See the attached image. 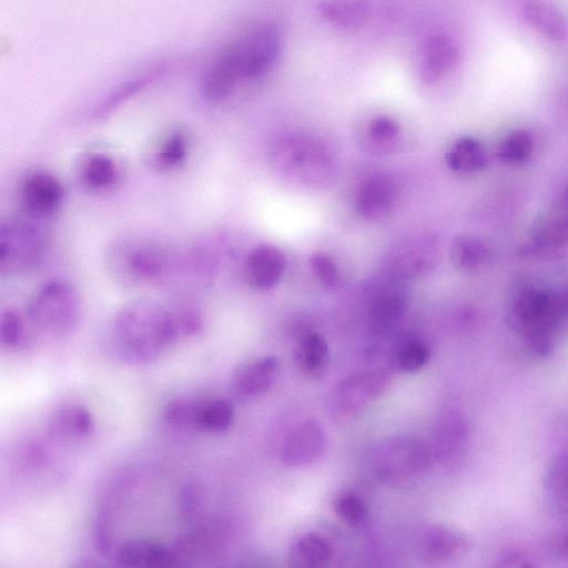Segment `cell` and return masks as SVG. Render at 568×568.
Listing matches in <instances>:
<instances>
[{"label":"cell","mask_w":568,"mask_h":568,"mask_svg":"<svg viewBox=\"0 0 568 568\" xmlns=\"http://www.w3.org/2000/svg\"><path fill=\"white\" fill-rule=\"evenodd\" d=\"M112 333L121 356L136 364L154 361L180 337L173 308L149 298L119 308Z\"/></svg>","instance_id":"cell-1"},{"label":"cell","mask_w":568,"mask_h":568,"mask_svg":"<svg viewBox=\"0 0 568 568\" xmlns=\"http://www.w3.org/2000/svg\"><path fill=\"white\" fill-rule=\"evenodd\" d=\"M566 315L561 296L541 286L527 285L515 295L508 322L527 349L542 357L551 353Z\"/></svg>","instance_id":"cell-2"},{"label":"cell","mask_w":568,"mask_h":568,"mask_svg":"<svg viewBox=\"0 0 568 568\" xmlns=\"http://www.w3.org/2000/svg\"><path fill=\"white\" fill-rule=\"evenodd\" d=\"M171 262L170 252L158 241L143 235H124L108 246L104 263L116 285L140 290L163 280Z\"/></svg>","instance_id":"cell-3"},{"label":"cell","mask_w":568,"mask_h":568,"mask_svg":"<svg viewBox=\"0 0 568 568\" xmlns=\"http://www.w3.org/2000/svg\"><path fill=\"white\" fill-rule=\"evenodd\" d=\"M23 312L32 328L51 336H63L78 324L79 295L68 281L51 278L32 292Z\"/></svg>","instance_id":"cell-4"},{"label":"cell","mask_w":568,"mask_h":568,"mask_svg":"<svg viewBox=\"0 0 568 568\" xmlns=\"http://www.w3.org/2000/svg\"><path fill=\"white\" fill-rule=\"evenodd\" d=\"M434 462L429 444L407 436L386 439L373 457L377 478L390 486H405L418 480Z\"/></svg>","instance_id":"cell-5"},{"label":"cell","mask_w":568,"mask_h":568,"mask_svg":"<svg viewBox=\"0 0 568 568\" xmlns=\"http://www.w3.org/2000/svg\"><path fill=\"white\" fill-rule=\"evenodd\" d=\"M45 235L34 219L9 216L0 223V271L2 275L24 274L42 261Z\"/></svg>","instance_id":"cell-6"},{"label":"cell","mask_w":568,"mask_h":568,"mask_svg":"<svg viewBox=\"0 0 568 568\" xmlns=\"http://www.w3.org/2000/svg\"><path fill=\"white\" fill-rule=\"evenodd\" d=\"M389 384V374L381 368L362 369L348 375L332 394V414L342 420L361 416L386 392Z\"/></svg>","instance_id":"cell-7"},{"label":"cell","mask_w":568,"mask_h":568,"mask_svg":"<svg viewBox=\"0 0 568 568\" xmlns=\"http://www.w3.org/2000/svg\"><path fill=\"white\" fill-rule=\"evenodd\" d=\"M231 532L230 525L221 518H209L197 524L170 546L173 567L214 559L226 548Z\"/></svg>","instance_id":"cell-8"},{"label":"cell","mask_w":568,"mask_h":568,"mask_svg":"<svg viewBox=\"0 0 568 568\" xmlns=\"http://www.w3.org/2000/svg\"><path fill=\"white\" fill-rule=\"evenodd\" d=\"M125 174L124 162L118 153L105 146L83 151L74 165L75 180L81 189L104 194L118 189Z\"/></svg>","instance_id":"cell-9"},{"label":"cell","mask_w":568,"mask_h":568,"mask_svg":"<svg viewBox=\"0 0 568 568\" xmlns=\"http://www.w3.org/2000/svg\"><path fill=\"white\" fill-rule=\"evenodd\" d=\"M64 201V187L60 179L45 170H32L18 185V203L23 215L34 220L53 216Z\"/></svg>","instance_id":"cell-10"},{"label":"cell","mask_w":568,"mask_h":568,"mask_svg":"<svg viewBox=\"0 0 568 568\" xmlns=\"http://www.w3.org/2000/svg\"><path fill=\"white\" fill-rule=\"evenodd\" d=\"M192 148L191 133L183 126L172 125L151 138L144 148L143 161L153 172H175L187 163Z\"/></svg>","instance_id":"cell-11"},{"label":"cell","mask_w":568,"mask_h":568,"mask_svg":"<svg viewBox=\"0 0 568 568\" xmlns=\"http://www.w3.org/2000/svg\"><path fill=\"white\" fill-rule=\"evenodd\" d=\"M326 437L316 423L306 422L293 428L281 446V459L291 467H303L317 462L324 454Z\"/></svg>","instance_id":"cell-12"},{"label":"cell","mask_w":568,"mask_h":568,"mask_svg":"<svg viewBox=\"0 0 568 568\" xmlns=\"http://www.w3.org/2000/svg\"><path fill=\"white\" fill-rule=\"evenodd\" d=\"M285 268L286 258L278 247L260 244L247 254L243 271L250 286L266 290L278 283Z\"/></svg>","instance_id":"cell-13"},{"label":"cell","mask_w":568,"mask_h":568,"mask_svg":"<svg viewBox=\"0 0 568 568\" xmlns=\"http://www.w3.org/2000/svg\"><path fill=\"white\" fill-rule=\"evenodd\" d=\"M470 547L469 538L456 527L435 525L420 540V551L430 562H447L462 558Z\"/></svg>","instance_id":"cell-14"},{"label":"cell","mask_w":568,"mask_h":568,"mask_svg":"<svg viewBox=\"0 0 568 568\" xmlns=\"http://www.w3.org/2000/svg\"><path fill=\"white\" fill-rule=\"evenodd\" d=\"M114 561L122 567L173 568L170 546L148 538H132L120 544Z\"/></svg>","instance_id":"cell-15"},{"label":"cell","mask_w":568,"mask_h":568,"mask_svg":"<svg viewBox=\"0 0 568 568\" xmlns=\"http://www.w3.org/2000/svg\"><path fill=\"white\" fill-rule=\"evenodd\" d=\"M397 190L393 179L375 174L363 181L355 194L357 213L368 220L382 217L394 206Z\"/></svg>","instance_id":"cell-16"},{"label":"cell","mask_w":568,"mask_h":568,"mask_svg":"<svg viewBox=\"0 0 568 568\" xmlns=\"http://www.w3.org/2000/svg\"><path fill=\"white\" fill-rule=\"evenodd\" d=\"M468 439L466 420L456 413L442 416L435 427L433 444H429L435 460L452 464L457 462L465 450Z\"/></svg>","instance_id":"cell-17"},{"label":"cell","mask_w":568,"mask_h":568,"mask_svg":"<svg viewBox=\"0 0 568 568\" xmlns=\"http://www.w3.org/2000/svg\"><path fill=\"white\" fill-rule=\"evenodd\" d=\"M458 61V49L447 36L428 38L420 52L419 77L425 83H434L454 69Z\"/></svg>","instance_id":"cell-18"},{"label":"cell","mask_w":568,"mask_h":568,"mask_svg":"<svg viewBox=\"0 0 568 568\" xmlns=\"http://www.w3.org/2000/svg\"><path fill=\"white\" fill-rule=\"evenodd\" d=\"M233 418V404L224 397H203L192 400L191 428L222 433L230 428Z\"/></svg>","instance_id":"cell-19"},{"label":"cell","mask_w":568,"mask_h":568,"mask_svg":"<svg viewBox=\"0 0 568 568\" xmlns=\"http://www.w3.org/2000/svg\"><path fill=\"white\" fill-rule=\"evenodd\" d=\"M92 413L81 404H68L59 408L51 416L48 430L51 436L72 440L87 437L94 430Z\"/></svg>","instance_id":"cell-20"},{"label":"cell","mask_w":568,"mask_h":568,"mask_svg":"<svg viewBox=\"0 0 568 568\" xmlns=\"http://www.w3.org/2000/svg\"><path fill=\"white\" fill-rule=\"evenodd\" d=\"M277 371V359L264 356L239 366L232 377L235 389L242 395L256 396L272 385Z\"/></svg>","instance_id":"cell-21"},{"label":"cell","mask_w":568,"mask_h":568,"mask_svg":"<svg viewBox=\"0 0 568 568\" xmlns=\"http://www.w3.org/2000/svg\"><path fill=\"white\" fill-rule=\"evenodd\" d=\"M294 359L298 371L310 378L321 376L327 368L329 351L326 339L314 331L302 333L294 347Z\"/></svg>","instance_id":"cell-22"},{"label":"cell","mask_w":568,"mask_h":568,"mask_svg":"<svg viewBox=\"0 0 568 568\" xmlns=\"http://www.w3.org/2000/svg\"><path fill=\"white\" fill-rule=\"evenodd\" d=\"M521 11L526 22L540 34L556 41L567 38V21L552 4L544 0H526Z\"/></svg>","instance_id":"cell-23"},{"label":"cell","mask_w":568,"mask_h":568,"mask_svg":"<svg viewBox=\"0 0 568 568\" xmlns=\"http://www.w3.org/2000/svg\"><path fill=\"white\" fill-rule=\"evenodd\" d=\"M321 16L334 28L352 32L361 28L369 13V0H321Z\"/></svg>","instance_id":"cell-24"},{"label":"cell","mask_w":568,"mask_h":568,"mask_svg":"<svg viewBox=\"0 0 568 568\" xmlns=\"http://www.w3.org/2000/svg\"><path fill=\"white\" fill-rule=\"evenodd\" d=\"M544 490L550 508L568 517V450L557 454L549 462L544 477Z\"/></svg>","instance_id":"cell-25"},{"label":"cell","mask_w":568,"mask_h":568,"mask_svg":"<svg viewBox=\"0 0 568 568\" xmlns=\"http://www.w3.org/2000/svg\"><path fill=\"white\" fill-rule=\"evenodd\" d=\"M334 555V547L326 537L310 532L300 537L288 551V565L298 568L321 567Z\"/></svg>","instance_id":"cell-26"},{"label":"cell","mask_w":568,"mask_h":568,"mask_svg":"<svg viewBox=\"0 0 568 568\" xmlns=\"http://www.w3.org/2000/svg\"><path fill=\"white\" fill-rule=\"evenodd\" d=\"M448 168L462 174L480 171L487 163L483 144L471 136H463L453 142L445 154Z\"/></svg>","instance_id":"cell-27"},{"label":"cell","mask_w":568,"mask_h":568,"mask_svg":"<svg viewBox=\"0 0 568 568\" xmlns=\"http://www.w3.org/2000/svg\"><path fill=\"white\" fill-rule=\"evenodd\" d=\"M449 255L456 268L471 272L480 268L487 262L489 251L479 237L463 234L453 240Z\"/></svg>","instance_id":"cell-28"},{"label":"cell","mask_w":568,"mask_h":568,"mask_svg":"<svg viewBox=\"0 0 568 568\" xmlns=\"http://www.w3.org/2000/svg\"><path fill=\"white\" fill-rule=\"evenodd\" d=\"M406 301L398 293H384L376 297L369 312V325L374 333L390 331L403 317Z\"/></svg>","instance_id":"cell-29"},{"label":"cell","mask_w":568,"mask_h":568,"mask_svg":"<svg viewBox=\"0 0 568 568\" xmlns=\"http://www.w3.org/2000/svg\"><path fill=\"white\" fill-rule=\"evenodd\" d=\"M429 356V347L423 339L404 337L393 347L392 364L400 372L413 373L425 366Z\"/></svg>","instance_id":"cell-30"},{"label":"cell","mask_w":568,"mask_h":568,"mask_svg":"<svg viewBox=\"0 0 568 568\" xmlns=\"http://www.w3.org/2000/svg\"><path fill=\"white\" fill-rule=\"evenodd\" d=\"M534 139L525 130L509 132L497 146V156L506 163L519 164L526 162L534 153Z\"/></svg>","instance_id":"cell-31"},{"label":"cell","mask_w":568,"mask_h":568,"mask_svg":"<svg viewBox=\"0 0 568 568\" xmlns=\"http://www.w3.org/2000/svg\"><path fill=\"white\" fill-rule=\"evenodd\" d=\"M32 327L26 313L14 308L2 311L0 317V342L8 348H19L28 341V328Z\"/></svg>","instance_id":"cell-32"},{"label":"cell","mask_w":568,"mask_h":568,"mask_svg":"<svg viewBox=\"0 0 568 568\" xmlns=\"http://www.w3.org/2000/svg\"><path fill=\"white\" fill-rule=\"evenodd\" d=\"M336 516L351 526H359L367 517L364 501L353 493H342L333 505Z\"/></svg>","instance_id":"cell-33"},{"label":"cell","mask_w":568,"mask_h":568,"mask_svg":"<svg viewBox=\"0 0 568 568\" xmlns=\"http://www.w3.org/2000/svg\"><path fill=\"white\" fill-rule=\"evenodd\" d=\"M400 133L398 122L388 115L373 118L366 126V136L371 143L378 146L392 144Z\"/></svg>","instance_id":"cell-34"},{"label":"cell","mask_w":568,"mask_h":568,"mask_svg":"<svg viewBox=\"0 0 568 568\" xmlns=\"http://www.w3.org/2000/svg\"><path fill=\"white\" fill-rule=\"evenodd\" d=\"M314 276L326 286H334L338 281V268L334 260L325 253H314L310 258Z\"/></svg>","instance_id":"cell-35"},{"label":"cell","mask_w":568,"mask_h":568,"mask_svg":"<svg viewBox=\"0 0 568 568\" xmlns=\"http://www.w3.org/2000/svg\"><path fill=\"white\" fill-rule=\"evenodd\" d=\"M180 337L195 335L202 327V316L200 312L189 305L176 306L173 308Z\"/></svg>","instance_id":"cell-36"},{"label":"cell","mask_w":568,"mask_h":568,"mask_svg":"<svg viewBox=\"0 0 568 568\" xmlns=\"http://www.w3.org/2000/svg\"><path fill=\"white\" fill-rule=\"evenodd\" d=\"M191 404L189 399H175L163 409V419L168 425L191 428Z\"/></svg>","instance_id":"cell-37"},{"label":"cell","mask_w":568,"mask_h":568,"mask_svg":"<svg viewBox=\"0 0 568 568\" xmlns=\"http://www.w3.org/2000/svg\"><path fill=\"white\" fill-rule=\"evenodd\" d=\"M93 536L97 549L103 555L109 554L111 551L112 541L111 530L105 519L100 518L97 520Z\"/></svg>","instance_id":"cell-38"},{"label":"cell","mask_w":568,"mask_h":568,"mask_svg":"<svg viewBox=\"0 0 568 568\" xmlns=\"http://www.w3.org/2000/svg\"><path fill=\"white\" fill-rule=\"evenodd\" d=\"M552 551L568 558V529L559 531L551 541Z\"/></svg>","instance_id":"cell-39"},{"label":"cell","mask_w":568,"mask_h":568,"mask_svg":"<svg viewBox=\"0 0 568 568\" xmlns=\"http://www.w3.org/2000/svg\"><path fill=\"white\" fill-rule=\"evenodd\" d=\"M199 505V494L194 487H187L182 497V507L186 513H191Z\"/></svg>","instance_id":"cell-40"},{"label":"cell","mask_w":568,"mask_h":568,"mask_svg":"<svg viewBox=\"0 0 568 568\" xmlns=\"http://www.w3.org/2000/svg\"><path fill=\"white\" fill-rule=\"evenodd\" d=\"M561 206L568 210V191L561 195V197L557 201Z\"/></svg>","instance_id":"cell-41"},{"label":"cell","mask_w":568,"mask_h":568,"mask_svg":"<svg viewBox=\"0 0 568 568\" xmlns=\"http://www.w3.org/2000/svg\"><path fill=\"white\" fill-rule=\"evenodd\" d=\"M564 307L566 310V313L568 315V290L565 292V294L561 296Z\"/></svg>","instance_id":"cell-42"}]
</instances>
